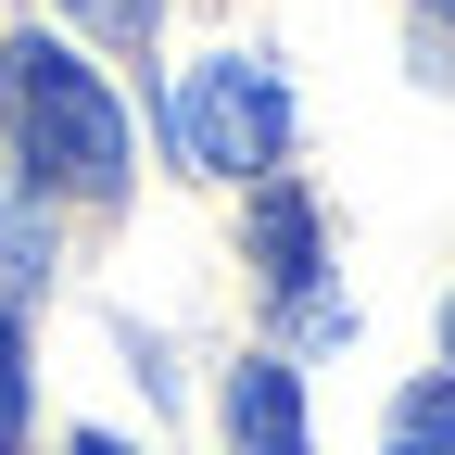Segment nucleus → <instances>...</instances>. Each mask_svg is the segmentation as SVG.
I'll return each mask as SVG.
<instances>
[{
  "instance_id": "6",
  "label": "nucleus",
  "mask_w": 455,
  "mask_h": 455,
  "mask_svg": "<svg viewBox=\"0 0 455 455\" xmlns=\"http://www.w3.org/2000/svg\"><path fill=\"white\" fill-rule=\"evenodd\" d=\"M392 455H455V379H418L392 405Z\"/></svg>"
},
{
  "instance_id": "3",
  "label": "nucleus",
  "mask_w": 455,
  "mask_h": 455,
  "mask_svg": "<svg viewBox=\"0 0 455 455\" xmlns=\"http://www.w3.org/2000/svg\"><path fill=\"white\" fill-rule=\"evenodd\" d=\"M228 455H316L304 443V379L278 355H241V379H228Z\"/></svg>"
},
{
  "instance_id": "5",
  "label": "nucleus",
  "mask_w": 455,
  "mask_h": 455,
  "mask_svg": "<svg viewBox=\"0 0 455 455\" xmlns=\"http://www.w3.org/2000/svg\"><path fill=\"white\" fill-rule=\"evenodd\" d=\"M51 266V215L26 190V164H0V278H38Z\"/></svg>"
},
{
  "instance_id": "9",
  "label": "nucleus",
  "mask_w": 455,
  "mask_h": 455,
  "mask_svg": "<svg viewBox=\"0 0 455 455\" xmlns=\"http://www.w3.org/2000/svg\"><path fill=\"white\" fill-rule=\"evenodd\" d=\"M76 455H140V443H101V430H89V443H76Z\"/></svg>"
},
{
  "instance_id": "7",
  "label": "nucleus",
  "mask_w": 455,
  "mask_h": 455,
  "mask_svg": "<svg viewBox=\"0 0 455 455\" xmlns=\"http://www.w3.org/2000/svg\"><path fill=\"white\" fill-rule=\"evenodd\" d=\"M13 430H26V329L0 304V455H13Z\"/></svg>"
},
{
  "instance_id": "10",
  "label": "nucleus",
  "mask_w": 455,
  "mask_h": 455,
  "mask_svg": "<svg viewBox=\"0 0 455 455\" xmlns=\"http://www.w3.org/2000/svg\"><path fill=\"white\" fill-rule=\"evenodd\" d=\"M443 355H455V316H443ZM443 379H455V367H443Z\"/></svg>"
},
{
  "instance_id": "8",
  "label": "nucleus",
  "mask_w": 455,
  "mask_h": 455,
  "mask_svg": "<svg viewBox=\"0 0 455 455\" xmlns=\"http://www.w3.org/2000/svg\"><path fill=\"white\" fill-rule=\"evenodd\" d=\"M64 13H76V26H101V38H152L164 0H64Z\"/></svg>"
},
{
  "instance_id": "4",
  "label": "nucleus",
  "mask_w": 455,
  "mask_h": 455,
  "mask_svg": "<svg viewBox=\"0 0 455 455\" xmlns=\"http://www.w3.org/2000/svg\"><path fill=\"white\" fill-rule=\"evenodd\" d=\"M253 266L278 278V291H316V203H304L291 178L253 190Z\"/></svg>"
},
{
  "instance_id": "2",
  "label": "nucleus",
  "mask_w": 455,
  "mask_h": 455,
  "mask_svg": "<svg viewBox=\"0 0 455 455\" xmlns=\"http://www.w3.org/2000/svg\"><path fill=\"white\" fill-rule=\"evenodd\" d=\"M291 152V89H278L266 51H215V64L178 76V164L203 178H266Z\"/></svg>"
},
{
  "instance_id": "1",
  "label": "nucleus",
  "mask_w": 455,
  "mask_h": 455,
  "mask_svg": "<svg viewBox=\"0 0 455 455\" xmlns=\"http://www.w3.org/2000/svg\"><path fill=\"white\" fill-rule=\"evenodd\" d=\"M0 127H13V164L38 190H127V114H114V89L76 64L64 38H0Z\"/></svg>"
}]
</instances>
